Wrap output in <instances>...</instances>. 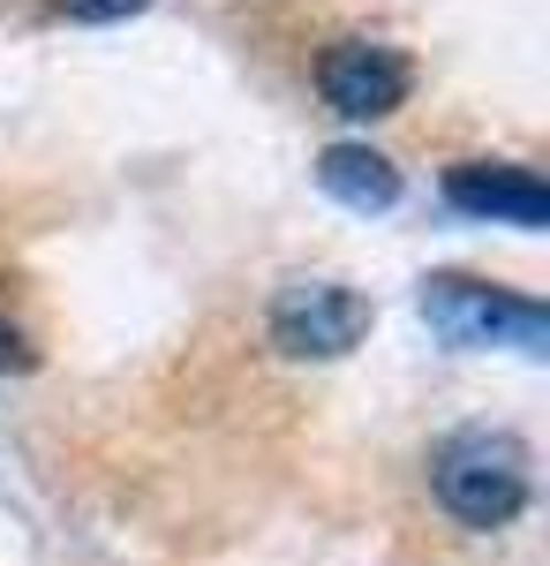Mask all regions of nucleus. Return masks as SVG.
Returning <instances> with one entry per match:
<instances>
[{"label":"nucleus","instance_id":"f257e3e1","mask_svg":"<svg viewBox=\"0 0 550 566\" xmlns=\"http://www.w3.org/2000/svg\"><path fill=\"white\" fill-rule=\"evenodd\" d=\"M437 506L467 528H506L528 506V453L506 431H453L430 461Z\"/></svg>","mask_w":550,"mask_h":566},{"label":"nucleus","instance_id":"f03ea898","mask_svg":"<svg viewBox=\"0 0 550 566\" xmlns=\"http://www.w3.org/2000/svg\"><path fill=\"white\" fill-rule=\"evenodd\" d=\"M430 325L461 348H490V340H543V310L506 295V287H483V280H430L423 287Z\"/></svg>","mask_w":550,"mask_h":566},{"label":"nucleus","instance_id":"7ed1b4c3","mask_svg":"<svg viewBox=\"0 0 550 566\" xmlns=\"http://www.w3.org/2000/svg\"><path fill=\"white\" fill-rule=\"evenodd\" d=\"M370 325V303L339 280H295L272 303V340L287 355H347Z\"/></svg>","mask_w":550,"mask_h":566},{"label":"nucleus","instance_id":"20e7f679","mask_svg":"<svg viewBox=\"0 0 550 566\" xmlns=\"http://www.w3.org/2000/svg\"><path fill=\"white\" fill-rule=\"evenodd\" d=\"M317 84L332 98L347 122H378L392 114L400 98H408V61L392 53V45H370V39H339L325 53V69H317Z\"/></svg>","mask_w":550,"mask_h":566},{"label":"nucleus","instance_id":"39448f33","mask_svg":"<svg viewBox=\"0 0 550 566\" xmlns=\"http://www.w3.org/2000/svg\"><path fill=\"white\" fill-rule=\"evenodd\" d=\"M453 205L461 212H483V219H512V227H543L550 219V189L528 167H490V159H475V167H453Z\"/></svg>","mask_w":550,"mask_h":566},{"label":"nucleus","instance_id":"423d86ee","mask_svg":"<svg viewBox=\"0 0 550 566\" xmlns=\"http://www.w3.org/2000/svg\"><path fill=\"white\" fill-rule=\"evenodd\" d=\"M317 175H325V189H332L339 205H355V212H384V205L400 197V175L384 167L378 151H362V144H332Z\"/></svg>","mask_w":550,"mask_h":566},{"label":"nucleus","instance_id":"0eeeda50","mask_svg":"<svg viewBox=\"0 0 550 566\" xmlns=\"http://www.w3.org/2000/svg\"><path fill=\"white\" fill-rule=\"evenodd\" d=\"M68 15H84V23H114V15H128V8H144V0H61Z\"/></svg>","mask_w":550,"mask_h":566}]
</instances>
